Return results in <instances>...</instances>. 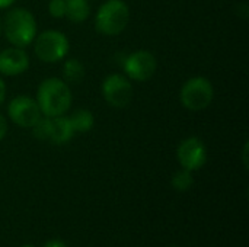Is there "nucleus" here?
<instances>
[{
	"label": "nucleus",
	"mask_w": 249,
	"mask_h": 247,
	"mask_svg": "<svg viewBox=\"0 0 249 247\" xmlns=\"http://www.w3.org/2000/svg\"><path fill=\"white\" fill-rule=\"evenodd\" d=\"M4 33L7 41L15 47H28L36 36L35 17L23 7L10 10L4 17Z\"/></svg>",
	"instance_id": "nucleus-2"
},
{
	"label": "nucleus",
	"mask_w": 249,
	"mask_h": 247,
	"mask_svg": "<svg viewBox=\"0 0 249 247\" xmlns=\"http://www.w3.org/2000/svg\"><path fill=\"white\" fill-rule=\"evenodd\" d=\"M74 132H88L93 128L95 118L88 109H77L69 116Z\"/></svg>",
	"instance_id": "nucleus-13"
},
{
	"label": "nucleus",
	"mask_w": 249,
	"mask_h": 247,
	"mask_svg": "<svg viewBox=\"0 0 249 247\" xmlns=\"http://www.w3.org/2000/svg\"><path fill=\"white\" fill-rule=\"evenodd\" d=\"M248 144H245V148H244V163H245V167L248 169Z\"/></svg>",
	"instance_id": "nucleus-22"
},
{
	"label": "nucleus",
	"mask_w": 249,
	"mask_h": 247,
	"mask_svg": "<svg viewBox=\"0 0 249 247\" xmlns=\"http://www.w3.org/2000/svg\"><path fill=\"white\" fill-rule=\"evenodd\" d=\"M194 183V178L191 175L190 170H178L174 176H172V186L174 189L179 191V192H184V191H188Z\"/></svg>",
	"instance_id": "nucleus-15"
},
{
	"label": "nucleus",
	"mask_w": 249,
	"mask_h": 247,
	"mask_svg": "<svg viewBox=\"0 0 249 247\" xmlns=\"http://www.w3.org/2000/svg\"><path fill=\"white\" fill-rule=\"evenodd\" d=\"M105 100L114 108H125L133 99V86L123 74H109L102 83Z\"/></svg>",
	"instance_id": "nucleus-6"
},
{
	"label": "nucleus",
	"mask_w": 249,
	"mask_h": 247,
	"mask_svg": "<svg viewBox=\"0 0 249 247\" xmlns=\"http://www.w3.org/2000/svg\"><path fill=\"white\" fill-rule=\"evenodd\" d=\"M156 67H158L156 57L152 52L144 51V49L130 54L124 61L125 74L136 82L149 80L155 74Z\"/></svg>",
	"instance_id": "nucleus-9"
},
{
	"label": "nucleus",
	"mask_w": 249,
	"mask_h": 247,
	"mask_svg": "<svg viewBox=\"0 0 249 247\" xmlns=\"http://www.w3.org/2000/svg\"><path fill=\"white\" fill-rule=\"evenodd\" d=\"M6 132H7V122H6V119H4V116L0 114V141L4 138V135H6Z\"/></svg>",
	"instance_id": "nucleus-18"
},
{
	"label": "nucleus",
	"mask_w": 249,
	"mask_h": 247,
	"mask_svg": "<svg viewBox=\"0 0 249 247\" xmlns=\"http://www.w3.org/2000/svg\"><path fill=\"white\" fill-rule=\"evenodd\" d=\"M44 247H67V246H66V243H63L61 240H50V242H47V243H45V246Z\"/></svg>",
	"instance_id": "nucleus-20"
},
{
	"label": "nucleus",
	"mask_w": 249,
	"mask_h": 247,
	"mask_svg": "<svg viewBox=\"0 0 249 247\" xmlns=\"http://www.w3.org/2000/svg\"><path fill=\"white\" fill-rule=\"evenodd\" d=\"M0 33H1V19H0Z\"/></svg>",
	"instance_id": "nucleus-23"
},
{
	"label": "nucleus",
	"mask_w": 249,
	"mask_h": 247,
	"mask_svg": "<svg viewBox=\"0 0 249 247\" xmlns=\"http://www.w3.org/2000/svg\"><path fill=\"white\" fill-rule=\"evenodd\" d=\"M36 103L41 114L48 118L64 115L71 106L70 87L58 77L45 79L38 87Z\"/></svg>",
	"instance_id": "nucleus-1"
},
{
	"label": "nucleus",
	"mask_w": 249,
	"mask_h": 247,
	"mask_svg": "<svg viewBox=\"0 0 249 247\" xmlns=\"http://www.w3.org/2000/svg\"><path fill=\"white\" fill-rule=\"evenodd\" d=\"M15 0H0V9H6L13 4Z\"/></svg>",
	"instance_id": "nucleus-21"
},
{
	"label": "nucleus",
	"mask_w": 249,
	"mask_h": 247,
	"mask_svg": "<svg viewBox=\"0 0 249 247\" xmlns=\"http://www.w3.org/2000/svg\"><path fill=\"white\" fill-rule=\"evenodd\" d=\"M63 71H64L66 80H69L71 83H80L82 79L85 77V67H83V64L77 58L67 60L64 63Z\"/></svg>",
	"instance_id": "nucleus-14"
},
{
	"label": "nucleus",
	"mask_w": 249,
	"mask_h": 247,
	"mask_svg": "<svg viewBox=\"0 0 249 247\" xmlns=\"http://www.w3.org/2000/svg\"><path fill=\"white\" fill-rule=\"evenodd\" d=\"M9 118L22 128H32L41 118V111L36 100L29 96H16L7 108Z\"/></svg>",
	"instance_id": "nucleus-7"
},
{
	"label": "nucleus",
	"mask_w": 249,
	"mask_h": 247,
	"mask_svg": "<svg viewBox=\"0 0 249 247\" xmlns=\"http://www.w3.org/2000/svg\"><path fill=\"white\" fill-rule=\"evenodd\" d=\"M74 135L71 122L69 119V116L60 115V116H54L51 118L50 122V140L54 144H66L71 140V137Z\"/></svg>",
	"instance_id": "nucleus-11"
},
{
	"label": "nucleus",
	"mask_w": 249,
	"mask_h": 247,
	"mask_svg": "<svg viewBox=\"0 0 249 247\" xmlns=\"http://www.w3.org/2000/svg\"><path fill=\"white\" fill-rule=\"evenodd\" d=\"M182 105L190 111L206 109L214 98V89L209 79L193 77L187 80L179 93Z\"/></svg>",
	"instance_id": "nucleus-4"
},
{
	"label": "nucleus",
	"mask_w": 249,
	"mask_h": 247,
	"mask_svg": "<svg viewBox=\"0 0 249 247\" xmlns=\"http://www.w3.org/2000/svg\"><path fill=\"white\" fill-rule=\"evenodd\" d=\"M29 67L28 54L18 47L0 52V73L4 76H19Z\"/></svg>",
	"instance_id": "nucleus-10"
},
{
	"label": "nucleus",
	"mask_w": 249,
	"mask_h": 247,
	"mask_svg": "<svg viewBox=\"0 0 249 247\" xmlns=\"http://www.w3.org/2000/svg\"><path fill=\"white\" fill-rule=\"evenodd\" d=\"M50 122H51V118H48V116L39 118L36 121V124L32 127L34 137L41 141H48L50 140Z\"/></svg>",
	"instance_id": "nucleus-16"
},
{
	"label": "nucleus",
	"mask_w": 249,
	"mask_h": 247,
	"mask_svg": "<svg viewBox=\"0 0 249 247\" xmlns=\"http://www.w3.org/2000/svg\"><path fill=\"white\" fill-rule=\"evenodd\" d=\"M130 20V9L123 0H107L98 10L95 23L98 32L114 36L121 33Z\"/></svg>",
	"instance_id": "nucleus-3"
},
{
	"label": "nucleus",
	"mask_w": 249,
	"mask_h": 247,
	"mask_svg": "<svg viewBox=\"0 0 249 247\" xmlns=\"http://www.w3.org/2000/svg\"><path fill=\"white\" fill-rule=\"evenodd\" d=\"M4 98H6V84L0 77V105L4 102Z\"/></svg>",
	"instance_id": "nucleus-19"
},
{
	"label": "nucleus",
	"mask_w": 249,
	"mask_h": 247,
	"mask_svg": "<svg viewBox=\"0 0 249 247\" xmlns=\"http://www.w3.org/2000/svg\"><path fill=\"white\" fill-rule=\"evenodd\" d=\"M35 38V54L44 63H57L69 52V39L60 31H44Z\"/></svg>",
	"instance_id": "nucleus-5"
},
{
	"label": "nucleus",
	"mask_w": 249,
	"mask_h": 247,
	"mask_svg": "<svg viewBox=\"0 0 249 247\" xmlns=\"http://www.w3.org/2000/svg\"><path fill=\"white\" fill-rule=\"evenodd\" d=\"M90 13L88 0H66V17L71 22H83Z\"/></svg>",
	"instance_id": "nucleus-12"
},
{
	"label": "nucleus",
	"mask_w": 249,
	"mask_h": 247,
	"mask_svg": "<svg viewBox=\"0 0 249 247\" xmlns=\"http://www.w3.org/2000/svg\"><path fill=\"white\" fill-rule=\"evenodd\" d=\"M177 157L182 169L194 172L201 169L207 160V150L204 143L198 137L185 138L177 151Z\"/></svg>",
	"instance_id": "nucleus-8"
},
{
	"label": "nucleus",
	"mask_w": 249,
	"mask_h": 247,
	"mask_svg": "<svg viewBox=\"0 0 249 247\" xmlns=\"http://www.w3.org/2000/svg\"><path fill=\"white\" fill-rule=\"evenodd\" d=\"M48 10L53 17H64L66 16V0H50Z\"/></svg>",
	"instance_id": "nucleus-17"
},
{
	"label": "nucleus",
	"mask_w": 249,
	"mask_h": 247,
	"mask_svg": "<svg viewBox=\"0 0 249 247\" xmlns=\"http://www.w3.org/2000/svg\"><path fill=\"white\" fill-rule=\"evenodd\" d=\"M22 247H34V246H29V245H26V246H22Z\"/></svg>",
	"instance_id": "nucleus-24"
}]
</instances>
